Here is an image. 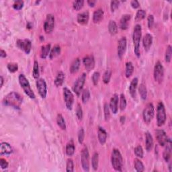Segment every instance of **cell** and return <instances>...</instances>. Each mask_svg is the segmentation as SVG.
I'll return each instance as SVG.
<instances>
[{"mask_svg":"<svg viewBox=\"0 0 172 172\" xmlns=\"http://www.w3.org/2000/svg\"><path fill=\"white\" fill-rule=\"evenodd\" d=\"M23 98L20 95L15 92V91H12L6 95L5 98H3V103L8 106H11L15 109H20L22 104Z\"/></svg>","mask_w":172,"mask_h":172,"instance_id":"obj_1","label":"cell"},{"mask_svg":"<svg viewBox=\"0 0 172 172\" xmlns=\"http://www.w3.org/2000/svg\"><path fill=\"white\" fill-rule=\"evenodd\" d=\"M142 36V28L140 24H136L134 28L133 34V41L134 44V52L137 58L141 57L140 43Z\"/></svg>","mask_w":172,"mask_h":172,"instance_id":"obj_2","label":"cell"},{"mask_svg":"<svg viewBox=\"0 0 172 172\" xmlns=\"http://www.w3.org/2000/svg\"><path fill=\"white\" fill-rule=\"evenodd\" d=\"M111 162L113 168H114L116 171H122L123 158L118 149H114L112 150Z\"/></svg>","mask_w":172,"mask_h":172,"instance_id":"obj_3","label":"cell"},{"mask_svg":"<svg viewBox=\"0 0 172 172\" xmlns=\"http://www.w3.org/2000/svg\"><path fill=\"white\" fill-rule=\"evenodd\" d=\"M18 79H19L20 85L22 88L23 89L24 93L26 94L30 99H32V100L35 99L36 98L35 94L34 93V91H32L30 85V83H29L28 80L26 78L25 75L24 74H20L19 75V78H18Z\"/></svg>","mask_w":172,"mask_h":172,"instance_id":"obj_4","label":"cell"},{"mask_svg":"<svg viewBox=\"0 0 172 172\" xmlns=\"http://www.w3.org/2000/svg\"><path fill=\"white\" fill-rule=\"evenodd\" d=\"M166 112L163 102H159L157 107V124L159 127L162 126L166 122Z\"/></svg>","mask_w":172,"mask_h":172,"instance_id":"obj_5","label":"cell"},{"mask_svg":"<svg viewBox=\"0 0 172 172\" xmlns=\"http://www.w3.org/2000/svg\"><path fill=\"white\" fill-rule=\"evenodd\" d=\"M155 81L159 83H162L164 78V68L160 61H157L155 63L153 71Z\"/></svg>","mask_w":172,"mask_h":172,"instance_id":"obj_6","label":"cell"},{"mask_svg":"<svg viewBox=\"0 0 172 172\" xmlns=\"http://www.w3.org/2000/svg\"><path fill=\"white\" fill-rule=\"evenodd\" d=\"M155 114V108L153 106V104L149 103L146 106L145 108L142 112V116H143L144 121L147 123L149 124L151 122L153 117Z\"/></svg>","mask_w":172,"mask_h":172,"instance_id":"obj_7","label":"cell"},{"mask_svg":"<svg viewBox=\"0 0 172 172\" xmlns=\"http://www.w3.org/2000/svg\"><path fill=\"white\" fill-rule=\"evenodd\" d=\"M81 163L83 170L85 171H90V154L88 149L85 146L81 153Z\"/></svg>","mask_w":172,"mask_h":172,"instance_id":"obj_8","label":"cell"},{"mask_svg":"<svg viewBox=\"0 0 172 172\" xmlns=\"http://www.w3.org/2000/svg\"><path fill=\"white\" fill-rule=\"evenodd\" d=\"M86 74H83L80 75L78 79L76 80V82H75V84L74 86V91L75 94L77 95V96H79L81 95V92H82V90L83 88L84 84L86 83Z\"/></svg>","mask_w":172,"mask_h":172,"instance_id":"obj_9","label":"cell"},{"mask_svg":"<svg viewBox=\"0 0 172 172\" xmlns=\"http://www.w3.org/2000/svg\"><path fill=\"white\" fill-rule=\"evenodd\" d=\"M63 98L66 106L69 110H71L73 106H74V96L71 91L67 87L63 88Z\"/></svg>","mask_w":172,"mask_h":172,"instance_id":"obj_10","label":"cell"},{"mask_svg":"<svg viewBox=\"0 0 172 172\" xmlns=\"http://www.w3.org/2000/svg\"><path fill=\"white\" fill-rule=\"evenodd\" d=\"M54 23H55V19L53 14H49L46 16V20L44 23V30L46 33L52 32L54 28Z\"/></svg>","mask_w":172,"mask_h":172,"instance_id":"obj_11","label":"cell"},{"mask_svg":"<svg viewBox=\"0 0 172 172\" xmlns=\"http://www.w3.org/2000/svg\"><path fill=\"white\" fill-rule=\"evenodd\" d=\"M36 88L41 97L45 99L47 95V85L45 80L42 78L38 79L36 81Z\"/></svg>","mask_w":172,"mask_h":172,"instance_id":"obj_12","label":"cell"},{"mask_svg":"<svg viewBox=\"0 0 172 172\" xmlns=\"http://www.w3.org/2000/svg\"><path fill=\"white\" fill-rule=\"evenodd\" d=\"M16 45L18 48L24 50L26 54H29L32 50V42L28 39L18 40L16 42Z\"/></svg>","mask_w":172,"mask_h":172,"instance_id":"obj_13","label":"cell"},{"mask_svg":"<svg viewBox=\"0 0 172 172\" xmlns=\"http://www.w3.org/2000/svg\"><path fill=\"white\" fill-rule=\"evenodd\" d=\"M155 137L158 143L162 147H164L168 141V138L166 132L162 129H157L155 131Z\"/></svg>","mask_w":172,"mask_h":172,"instance_id":"obj_14","label":"cell"},{"mask_svg":"<svg viewBox=\"0 0 172 172\" xmlns=\"http://www.w3.org/2000/svg\"><path fill=\"white\" fill-rule=\"evenodd\" d=\"M127 46V41L126 37H122L118 42L117 47V54L120 58H122L126 52Z\"/></svg>","mask_w":172,"mask_h":172,"instance_id":"obj_15","label":"cell"},{"mask_svg":"<svg viewBox=\"0 0 172 172\" xmlns=\"http://www.w3.org/2000/svg\"><path fill=\"white\" fill-rule=\"evenodd\" d=\"M83 63L86 69L88 71L92 70L95 67V64H96L95 58L93 55H87L84 57L83 59Z\"/></svg>","mask_w":172,"mask_h":172,"instance_id":"obj_16","label":"cell"},{"mask_svg":"<svg viewBox=\"0 0 172 172\" xmlns=\"http://www.w3.org/2000/svg\"><path fill=\"white\" fill-rule=\"evenodd\" d=\"M118 100H119L118 95L117 94H114L112 96L110 102V104H109L110 109L111 110V111L112 112L113 114H116L118 110Z\"/></svg>","mask_w":172,"mask_h":172,"instance_id":"obj_17","label":"cell"},{"mask_svg":"<svg viewBox=\"0 0 172 172\" xmlns=\"http://www.w3.org/2000/svg\"><path fill=\"white\" fill-rule=\"evenodd\" d=\"M90 19V14L88 11H85L78 14V18H77V20L79 24L82 25H86L88 23V21Z\"/></svg>","mask_w":172,"mask_h":172,"instance_id":"obj_18","label":"cell"},{"mask_svg":"<svg viewBox=\"0 0 172 172\" xmlns=\"http://www.w3.org/2000/svg\"><path fill=\"white\" fill-rule=\"evenodd\" d=\"M165 146H166V149L163 151V157L166 162H169L171 156V141L170 139H168L166 145Z\"/></svg>","mask_w":172,"mask_h":172,"instance_id":"obj_19","label":"cell"},{"mask_svg":"<svg viewBox=\"0 0 172 172\" xmlns=\"http://www.w3.org/2000/svg\"><path fill=\"white\" fill-rule=\"evenodd\" d=\"M12 148L8 142H2L0 145V155H10L12 153Z\"/></svg>","mask_w":172,"mask_h":172,"instance_id":"obj_20","label":"cell"},{"mask_svg":"<svg viewBox=\"0 0 172 172\" xmlns=\"http://www.w3.org/2000/svg\"><path fill=\"white\" fill-rule=\"evenodd\" d=\"M153 43V36L151 34H146L142 39V44H143L144 49L146 51H148L152 46Z\"/></svg>","mask_w":172,"mask_h":172,"instance_id":"obj_21","label":"cell"},{"mask_svg":"<svg viewBox=\"0 0 172 172\" xmlns=\"http://www.w3.org/2000/svg\"><path fill=\"white\" fill-rule=\"evenodd\" d=\"M98 138L101 145H104L107 140V133L104 128L99 126L98 129Z\"/></svg>","mask_w":172,"mask_h":172,"instance_id":"obj_22","label":"cell"},{"mask_svg":"<svg viewBox=\"0 0 172 172\" xmlns=\"http://www.w3.org/2000/svg\"><path fill=\"white\" fill-rule=\"evenodd\" d=\"M131 16L130 14H124L120 20V28L123 30H125L129 27V21L130 20Z\"/></svg>","mask_w":172,"mask_h":172,"instance_id":"obj_23","label":"cell"},{"mask_svg":"<svg viewBox=\"0 0 172 172\" xmlns=\"http://www.w3.org/2000/svg\"><path fill=\"white\" fill-rule=\"evenodd\" d=\"M138 78H134L133 80H132L130 86H129V92L130 94V96L133 98H136V91H137V88L138 86Z\"/></svg>","mask_w":172,"mask_h":172,"instance_id":"obj_24","label":"cell"},{"mask_svg":"<svg viewBox=\"0 0 172 172\" xmlns=\"http://www.w3.org/2000/svg\"><path fill=\"white\" fill-rule=\"evenodd\" d=\"M145 147H146V150L148 152L151 151L153 147V137L151 136V134H150L149 133H146L145 134Z\"/></svg>","mask_w":172,"mask_h":172,"instance_id":"obj_25","label":"cell"},{"mask_svg":"<svg viewBox=\"0 0 172 172\" xmlns=\"http://www.w3.org/2000/svg\"><path fill=\"white\" fill-rule=\"evenodd\" d=\"M104 15V10L102 8L97 9L93 14V22L94 23H98L103 19Z\"/></svg>","mask_w":172,"mask_h":172,"instance_id":"obj_26","label":"cell"},{"mask_svg":"<svg viewBox=\"0 0 172 172\" xmlns=\"http://www.w3.org/2000/svg\"><path fill=\"white\" fill-rule=\"evenodd\" d=\"M80 65H81V61L79 58H76L71 63V65L70 66V68H69V71L71 73V74H76L77 72H78Z\"/></svg>","mask_w":172,"mask_h":172,"instance_id":"obj_27","label":"cell"},{"mask_svg":"<svg viewBox=\"0 0 172 172\" xmlns=\"http://www.w3.org/2000/svg\"><path fill=\"white\" fill-rule=\"evenodd\" d=\"M50 50H51L50 44H47V45L42 46L41 49V54H40L41 57L43 58V59H45V58H46L49 55Z\"/></svg>","mask_w":172,"mask_h":172,"instance_id":"obj_28","label":"cell"},{"mask_svg":"<svg viewBox=\"0 0 172 172\" xmlns=\"http://www.w3.org/2000/svg\"><path fill=\"white\" fill-rule=\"evenodd\" d=\"M65 81V74L63 71H59L57 74L55 79H54V85L57 87H60L63 85Z\"/></svg>","mask_w":172,"mask_h":172,"instance_id":"obj_29","label":"cell"},{"mask_svg":"<svg viewBox=\"0 0 172 172\" xmlns=\"http://www.w3.org/2000/svg\"><path fill=\"white\" fill-rule=\"evenodd\" d=\"M108 31L111 35H115L118 33V26L114 20H110L108 23Z\"/></svg>","mask_w":172,"mask_h":172,"instance_id":"obj_30","label":"cell"},{"mask_svg":"<svg viewBox=\"0 0 172 172\" xmlns=\"http://www.w3.org/2000/svg\"><path fill=\"white\" fill-rule=\"evenodd\" d=\"M61 47L59 45H56L53 46V49H51L50 52L49 54V58L50 59H53V58H55L56 57L58 56L61 54Z\"/></svg>","mask_w":172,"mask_h":172,"instance_id":"obj_31","label":"cell"},{"mask_svg":"<svg viewBox=\"0 0 172 172\" xmlns=\"http://www.w3.org/2000/svg\"><path fill=\"white\" fill-rule=\"evenodd\" d=\"M134 72V66L132 62L129 61L126 63L125 68V75L127 78H129L133 75Z\"/></svg>","mask_w":172,"mask_h":172,"instance_id":"obj_32","label":"cell"},{"mask_svg":"<svg viewBox=\"0 0 172 172\" xmlns=\"http://www.w3.org/2000/svg\"><path fill=\"white\" fill-rule=\"evenodd\" d=\"M75 147L74 143V142L72 141L69 142L66 146V153L68 156H72L75 153Z\"/></svg>","mask_w":172,"mask_h":172,"instance_id":"obj_33","label":"cell"},{"mask_svg":"<svg viewBox=\"0 0 172 172\" xmlns=\"http://www.w3.org/2000/svg\"><path fill=\"white\" fill-rule=\"evenodd\" d=\"M138 91H139V94L142 100H145L147 97V87L143 83H141L139 87H138Z\"/></svg>","mask_w":172,"mask_h":172,"instance_id":"obj_34","label":"cell"},{"mask_svg":"<svg viewBox=\"0 0 172 172\" xmlns=\"http://www.w3.org/2000/svg\"><path fill=\"white\" fill-rule=\"evenodd\" d=\"M134 165L135 170L138 172H142L145 171V166L143 163L139 159H134Z\"/></svg>","mask_w":172,"mask_h":172,"instance_id":"obj_35","label":"cell"},{"mask_svg":"<svg viewBox=\"0 0 172 172\" xmlns=\"http://www.w3.org/2000/svg\"><path fill=\"white\" fill-rule=\"evenodd\" d=\"M99 166V154L98 153H95L91 158V166L93 170L96 171Z\"/></svg>","mask_w":172,"mask_h":172,"instance_id":"obj_36","label":"cell"},{"mask_svg":"<svg viewBox=\"0 0 172 172\" xmlns=\"http://www.w3.org/2000/svg\"><path fill=\"white\" fill-rule=\"evenodd\" d=\"M57 123L58 126L61 128V129L65 130L66 129V123L63 116L61 114H58L57 116Z\"/></svg>","mask_w":172,"mask_h":172,"instance_id":"obj_37","label":"cell"},{"mask_svg":"<svg viewBox=\"0 0 172 172\" xmlns=\"http://www.w3.org/2000/svg\"><path fill=\"white\" fill-rule=\"evenodd\" d=\"M32 75L34 79H38L40 77V71H39V65L37 61H34V65H33V71Z\"/></svg>","mask_w":172,"mask_h":172,"instance_id":"obj_38","label":"cell"},{"mask_svg":"<svg viewBox=\"0 0 172 172\" xmlns=\"http://www.w3.org/2000/svg\"><path fill=\"white\" fill-rule=\"evenodd\" d=\"M119 100H120V110L124 111L126 108L127 102H126V100L125 96H124L123 94H120Z\"/></svg>","mask_w":172,"mask_h":172,"instance_id":"obj_39","label":"cell"},{"mask_svg":"<svg viewBox=\"0 0 172 172\" xmlns=\"http://www.w3.org/2000/svg\"><path fill=\"white\" fill-rule=\"evenodd\" d=\"M146 16V12L144 10H142L140 9L138 10L137 14H136V16H135V21L136 22H140L142 20H143L144 18Z\"/></svg>","mask_w":172,"mask_h":172,"instance_id":"obj_40","label":"cell"},{"mask_svg":"<svg viewBox=\"0 0 172 172\" xmlns=\"http://www.w3.org/2000/svg\"><path fill=\"white\" fill-rule=\"evenodd\" d=\"M172 57V48L171 45H168L166 50V54H165V60L166 63H170Z\"/></svg>","mask_w":172,"mask_h":172,"instance_id":"obj_41","label":"cell"},{"mask_svg":"<svg viewBox=\"0 0 172 172\" xmlns=\"http://www.w3.org/2000/svg\"><path fill=\"white\" fill-rule=\"evenodd\" d=\"M90 98V91L87 90V89L84 90L82 91V100L83 103V104L87 103V102L89 101Z\"/></svg>","mask_w":172,"mask_h":172,"instance_id":"obj_42","label":"cell"},{"mask_svg":"<svg viewBox=\"0 0 172 172\" xmlns=\"http://www.w3.org/2000/svg\"><path fill=\"white\" fill-rule=\"evenodd\" d=\"M111 77H112V71L110 70V69L106 71L103 75V82L105 84H108L110 82V81Z\"/></svg>","mask_w":172,"mask_h":172,"instance_id":"obj_43","label":"cell"},{"mask_svg":"<svg viewBox=\"0 0 172 172\" xmlns=\"http://www.w3.org/2000/svg\"><path fill=\"white\" fill-rule=\"evenodd\" d=\"M134 153H135V155H136L137 157H139L141 159L143 157L144 155L143 149H142V147L141 145H138L137 147L134 148Z\"/></svg>","mask_w":172,"mask_h":172,"instance_id":"obj_44","label":"cell"},{"mask_svg":"<svg viewBox=\"0 0 172 172\" xmlns=\"http://www.w3.org/2000/svg\"><path fill=\"white\" fill-rule=\"evenodd\" d=\"M84 5V1L83 0H78V1H75L73 3V7H74V9L79 11L81 10Z\"/></svg>","mask_w":172,"mask_h":172,"instance_id":"obj_45","label":"cell"},{"mask_svg":"<svg viewBox=\"0 0 172 172\" xmlns=\"http://www.w3.org/2000/svg\"><path fill=\"white\" fill-rule=\"evenodd\" d=\"M24 5V2L22 0H17V1L14 2L13 3V8L16 10H20L21 9L23 8Z\"/></svg>","mask_w":172,"mask_h":172,"instance_id":"obj_46","label":"cell"},{"mask_svg":"<svg viewBox=\"0 0 172 172\" xmlns=\"http://www.w3.org/2000/svg\"><path fill=\"white\" fill-rule=\"evenodd\" d=\"M75 113H76V116H77V117H78V118L79 120H82L83 116V110H82L81 105H80L79 104L77 105Z\"/></svg>","mask_w":172,"mask_h":172,"instance_id":"obj_47","label":"cell"},{"mask_svg":"<svg viewBox=\"0 0 172 172\" xmlns=\"http://www.w3.org/2000/svg\"><path fill=\"white\" fill-rule=\"evenodd\" d=\"M66 171H67V172H73V171H74V161H73L71 159H67Z\"/></svg>","mask_w":172,"mask_h":172,"instance_id":"obj_48","label":"cell"},{"mask_svg":"<svg viewBox=\"0 0 172 172\" xmlns=\"http://www.w3.org/2000/svg\"><path fill=\"white\" fill-rule=\"evenodd\" d=\"M7 68L11 73H15L18 71V65L17 63H10L7 65Z\"/></svg>","mask_w":172,"mask_h":172,"instance_id":"obj_49","label":"cell"},{"mask_svg":"<svg viewBox=\"0 0 172 172\" xmlns=\"http://www.w3.org/2000/svg\"><path fill=\"white\" fill-rule=\"evenodd\" d=\"M110 107L109 105L106 103L104 106V118L105 120H108L110 118Z\"/></svg>","mask_w":172,"mask_h":172,"instance_id":"obj_50","label":"cell"},{"mask_svg":"<svg viewBox=\"0 0 172 172\" xmlns=\"http://www.w3.org/2000/svg\"><path fill=\"white\" fill-rule=\"evenodd\" d=\"M100 72L96 71V72L94 73L93 75H92V77H91V80H92V82H93L94 86L97 85L98 82H99V79H100Z\"/></svg>","mask_w":172,"mask_h":172,"instance_id":"obj_51","label":"cell"},{"mask_svg":"<svg viewBox=\"0 0 172 172\" xmlns=\"http://www.w3.org/2000/svg\"><path fill=\"white\" fill-rule=\"evenodd\" d=\"M85 137V132L83 128H81L78 132V141L80 144H83Z\"/></svg>","mask_w":172,"mask_h":172,"instance_id":"obj_52","label":"cell"},{"mask_svg":"<svg viewBox=\"0 0 172 172\" xmlns=\"http://www.w3.org/2000/svg\"><path fill=\"white\" fill-rule=\"evenodd\" d=\"M154 16L151 15V14H149L147 17V24L149 29L153 28V25H154Z\"/></svg>","mask_w":172,"mask_h":172,"instance_id":"obj_53","label":"cell"},{"mask_svg":"<svg viewBox=\"0 0 172 172\" xmlns=\"http://www.w3.org/2000/svg\"><path fill=\"white\" fill-rule=\"evenodd\" d=\"M120 5L119 1H112L110 3V9L112 12H115V11L118 8Z\"/></svg>","mask_w":172,"mask_h":172,"instance_id":"obj_54","label":"cell"},{"mask_svg":"<svg viewBox=\"0 0 172 172\" xmlns=\"http://www.w3.org/2000/svg\"><path fill=\"white\" fill-rule=\"evenodd\" d=\"M8 166L9 164L6 159L3 158L0 159V166H1L2 169H7L8 167Z\"/></svg>","mask_w":172,"mask_h":172,"instance_id":"obj_55","label":"cell"},{"mask_svg":"<svg viewBox=\"0 0 172 172\" xmlns=\"http://www.w3.org/2000/svg\"><path fill=\"white\" fill-rule=\"evenodd\" d=\"M130 5L132 6V8H134V9H137L138 8H139L140 6V3L138 2L137 0H133L130 2Z\"/></svg>","mask_w":172,"mask_h":172,"instance_id":"obj_56","label":"cell"},{"mask_svg":"<svg viewBox=\"0 0 172 172\" xmlns=\"http://www.w3.org/2000/svg\"><path fill=\"white\" fill-rule=\"evenodd\" d=\"M87 3H88V5L90 6V7H94L95 5H96V1H95V0H88L87 1Z\"/></svg>","mask_w":172,"mask_h":172,"instance_id":"obj_57","label":"cell"},{"mask_svg":"<svg viewBox=\"0 0 172 172\" xmlns=\"http://www.w3.org/2000/svg\"><path fill=\"white\" fill-rule=\"evenodd\" d=\"M6 57H7V53L6 51L3 49H1V52H0V57L6 58Z\"/></svg>","mask_w":172,"mask_h":172,"instance_id":"obj_58","label":"cell"},{"mask_svg":"<svg viewBox=\"0 0 172 172\" xmlns=\"http://www.w3.org/2000/svg\"><path fill=\"white\" fill-rule=\"evenodd\" d=\"M0 81H1V85H0V87H3V83H4V79H3V76H1L0 77Z\"/></svg>","mask_w":172,"mask_h":172,"instance_id":"obj_59","label":"cell"},{"mask_svg":"<svg viewBox=\"0 0 172 172\" xmlns=\"http://www.w3.org/2000/svg\"><path fill=\"white\" fill-rule=\"evenodd\" d=\"M120 122H121L122 124H124V122H125V116H122L120 117Z\"/></svg>","mask_w":172,"mask_h":172,"instance_id":"obj_60","label":"cell"}]
</instances>
